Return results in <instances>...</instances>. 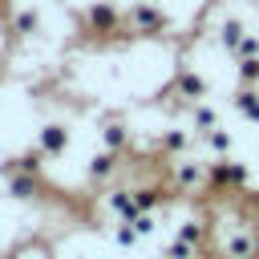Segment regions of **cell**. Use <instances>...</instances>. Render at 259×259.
<instances>
[{
    "label": "cell",
    "instance_id": "6da1fadb",
    "mask_svg": "<svg viewBox=\"0 0 259 259\" xmlns=\"http://www.w3.org/2000/svg\"><path fill=\"white\" fill-rule=\"evenodd\" d=\"M45 146H53V150H61V146H65V134H57V130H53V134H45Z\"/></svg>",
    "mask_w": 259,
    "mask_h": 259
}]
</instances>
